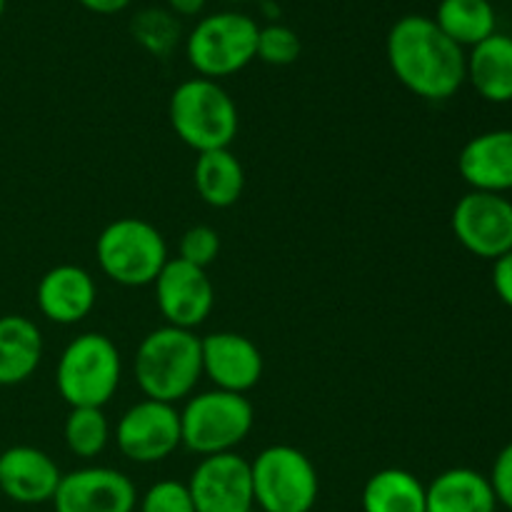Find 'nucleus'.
Segmentation results:
<instances>
[{
	"mask_svg": "<svg viewBox=\"0 0 512 512\" xmlns=\"http://www.w3.org/2000/svg\"><path fill=\"white\" fill-rule=\"evenodd\" d=\"M388 63L395 78L425 100H448L465 83V50L433 18L405 15L390 28Z\"/></svg>",
	"mask_w": 512,
	"mask_h": 512,
	"instance_id": "obj_1",
	"label": "nucleus"
},
{
	"mask_svg": "<svg viewBox=\"0 0 512 512\" xmlns=\"http://www.w3.org/2000/svg\"><path fill=\"white\" fill-rule=\"evenodd\" d=\"M133 370L135 383L148 400L175 405L190 398L203 375L200 338L193 330L163 325L138 345Z\"/></svg>",
	"mask_w": 512,
	"mask_h": 512,
	"instance_id": "obj_2",
	"label": "nucleus"
},
{
	"mask_svg": "<svg viewBox=\"0 0 512 512\" xmlns=\"http://www.w3.org/2000/svg\"><path fill=\"white\" fill-rule=\"evenodd\" d=\"M170 125L195 153L230 148L238 135V108L228 90L210 78L180 83L170 95Z\"/></svg>",
	"mask_w": 512,
	"mask_h": 512,
	"instance_id": "obj_3",
	"label": "nucleus"
},
{
	"mask_svg": "<svg viewBox=\"0 0 512 512\" xmlns=\"http://www.w3.org/2000/svg\"><path fill=\"white\" fill-rule=\"evenodd\" d=\"M120 350L103 333H83L65 345L55 368L58 393L70 408H103L120 385Z\"/></svg>",
	"mask_w": 512,
	"mask_h": 512,
	"instance_id": "obj_4",
	"label": "nucleus"
},
{
	"mask_svg": "<svg viewBox=\"0 0 512 512\" xmlns=\"http://www.w3.org/2000/svg\"><path fill=\"white\" fill-rule=\"evenodd\" d=\"M100 270L125 288L153 285L168 263V243L148 220L118 218L103 228L95 240Z\"/></svg>",
	"mask_w": 512,
	"mask_h": 512,
	"instance_id": "obj_5",
	"label": "nucleus"
},
{
	"mask_svg": "<svg viewBox=\"0 0 512 512\" xmlns=\"http://www.w3.org/2000/svg\"><path fill=\"white\" fill-rule=\"evenodd\" d=\"M255 410L245 395L228 390H208L185 403L180 410V435L183 445L200 458L220 453H235L250 435Z\"/></svg>",
	"mask_w": 512,
	"mask_h": 512,
	"instance_id": "obj_6",
	"label": "nucleus"
},
{
	"mask_svg": "<svg viewBox=\"0 0 512 512\" xmlns=\"http://www.w3.org/2000/svg\"><path fill=\"white\" fill-rule=\"evenodd\" d=\"M255 508L263 512H310L318 500V470L303 450L270 445L250 463Z\"/></svg>",
	"mask_w": 512,
	"mask_h": 512,
	"instance_id": "obj_7",
	"label": "nucleus"
},
{
	"mask_svg": "<svg viewBox=\"0 0 512 512\" xmlns=\"http://www.w3.org/2000/svg\"><path fill=\"white\" fill-rule=\"evenodd\" d=\"M258 25L250 15L225 10L200 20L188 35L185 55L200 78H228L255 60Z\"/></svg>",
	"mask_w": 512,
	"mask_h": 512,
	"instance_id": "obj_8",
	"label": "nucleus"
},
{
	"mask_svg": "<svg viewBox=\"0 0 512 512\" xmlns=\"http://www.w3.org/2000/svg\"><path fill=\"white\" fill-rule=\"evenodd\" d=\"M115 443L125 458L140 465L170 458L183 445L180 410L160 400H140L120 418L115 428Z\"/></svg>",
	"mask_w": 512,
	"mask_h": 512,
	"instance_id": "obj_9",
	"label": "nucleus"
},
{
	"mask_svg": "<svg viewBox=\"0 0 512 512\" xmlns=\"http://www.w3.org/2000/svg\"><path fill=\"white\" fill-rule=\"evenodd\" d=\"M453 233L475 258H503L512 250V203L505 195L470 190L453 210Z\"/></svg>",
	"mask_w": 512,
	"mask_h": 512,
	"instance_id": "obj_10",
	"label": "nucleus"
},
{
	"mask_svg": "<svg viewBox=\"0 0 512 512\" xmlns=\"http://www.w3.org/2000/svg\"><path fill=\"white\" fill-rule=\"evenodd\" d=\"M195 512H253L250 463L238 453H220L195 465L188 483Z\"/></svg>",
	"mask_w": 512,
	"mask_h": 512,
	"instance_id": "obj_11",
	"label": "nucleus"
},
{
	"mask_svg": "<svg viewBox=\"0 0 512 512\" xmlns=\"http://www.w3.org/2000/svg\"><path fill=\"white\" fill-rule=\"evenodd\" d=\"M153 285L155 303L168 325L193 330L208 320L215 303V288L208 270L195 268L180 258H170Z\"/></svg>",
	"mask_w": 512,
	"mask_h": 512,
	"instance_id": "obj_12",
	"label": "nucleus"
},
{
	"mask_svg": "<svg viewBox=\"0 0 512 512\" xmlns=\"http://www.w3.org/2000/svg\"><path fill=\"white\" fill-rule=\"evenodd\" d=\"M138 503L133 480L113 468H80L60 478L55 512H133Z\"/></svg>",
	"mask_w": 512,
	"mask_h": 512,
	"instance_id": "obj_13",
	"label": "nucleus"
},
{
	"mask_svg": "<svg viewBox=\"0 0 512 512\" xmlns=\"http://www.w3.org/2000/svg\"><path fill=\"white\" fill-rule=\"evenodd\" d=\"M203 375H208L215 390L245 395L263 378V353L250 338L230 330L200 338Z\"/></svg>",
	"mask_w": 512,
	"mask_h": 512,
	"instance_id": "obj_14",
	"label": "nucleus"
},
{
	"mask_svg": "<svg viewBox=\"0 0 512 512\" xmlns=\"http://www.w3.org/2000/svg\"><path fill=\"white\" fill-rule=\"evenodd\" d=\"M60 468L55 460L33 445H13L0 453V493L20 505L53 503Z\"/></svg>",
	"mask_w": 512,
	"mask_h": 512,
	"instance_id": "obj_15",
	"label": "nucleus"
},
{
	"mask_svg": "<svg viewBox=\"0 0 512 512\" xmlns=\"http://www.w3.org/2000/svg\"><path fill=\"white\" fill-rule=\"evenodd\" d=\"M98 288L93 275L80 265H55L40 278L35 300L50 323L75 325L93 310Z\"/></svg>",
	"mask_w": 512,
	"mask_h": 512,
	"instance_id": "obj_16",
	"label": "nucleus"
},
{
	"mask_svg": "<svg viewBox=\"0 0 512 512\" xmlns=\"http://www.w3.org/2000/svg\"><path fill=\"white\" fill-rule=\"evenodd\" d=\"M458 170L465 183L480 193L512 190V130H488L465 143Z\"/></svg>",
	"mask_w": 512,
	"mask_h": 512,
	"instance_id": "obj_17",
	"label": "nucleus"
},
{
	"mask_svg": "<svg viewBox=\"0 0 512 512\" xmlns=\"http://www.w3.org/2000/svg\"><path fill=\"white\" fill-rule=\"evenodd\" d=\"M493 485L483 473L450 468L425 488V512H495Z\"/></svg>",
	"mask_w": 512,
	"mask_h": 512,
	"instance_id": "obj_18",
	"label": "nucleus"
},
{
	"mask_svg": "<svg viewBox=\"0 0 512 512\" xmlns=\"http://www.w3.org/2000/svg\"><path fill=\"white\" fill-rule=\"evenodd\" d=\"M465 80L475 93L488 103H510L512 100V38L493 33L470 48L465 60Z\"/></svg>",
	"mask_w": 512,
	"mask_h": 512,
	"instance_id": "obj_19",
	"label": "nucleus"
},
{
	"mask_svg": "<svg viewBox=\"0 0 512 512\" xmlns=\"http://www.w3.org/2000/svg\"><path fill=\"white\" fill-rule=\"evenodd\" d=\"M43 358V335L25 315L0 318V385L13 388L33 378Z\"/></svg>",
	"mask_w": 512,
	"mask_h": 512,
	"instance_id": "obj_20",
	"label": "nucleus"
},
{
	"mask_svg": "<svg viewBox=\"0 0 512 512\" xmlns=\"http://www.w3.org/2000/svg\"><path fill=\"white\" fill-rule=\"evenodd\" d=\"M193 183L200 200L210 208H230L240 200L245 188V170L230 148L198 153Z\"/></svg>",
	"mask_w": 512,
	"mask_h": 512,
	"instance_id": "obj_21",
	"label": "nucleus"
},
{
	"mask_svg": "<svg viewBox=\"0 0 512 512\" xmlns=\"http://www.w3.org/2000/svg\"><path fill=\"white\" fill-rule=\"evenodd\" d=\"M363 512H425V485L403 468L378 470L363 488Z\"/></svg>",
	"mask_w": 512,
	"mask_h": 512,
	"instance_id": "obj_22",
	"label": "nucleus"
},
{
	"mask_svg": "<svg viewBox=\"0 0 512 512\" xmlns=\"http://www.w3.org/2000/svg\"><path fill=\"white\" fill-rule=\"evenodd\" d=\"M433 20L460 48H475L495 33V10L490 0H440Z\"/></svg>",
	"mask_w": 512,
	"mask_h": 512,
	"instance_id": "obj_23",
	"label": "nucleus"
},
{
	"mask_svg": "<svg viewBox=\"0 0 512 512\" xmlns=\"http://www.w3.org/2000/svg\"><path fill=\"white\" fill-rule=\"evenodd\" d=\"M110 440V425L103 408H70L65 418V445L78 458H95Z\"/></svg>",
	"mask_w": 512,
	"mask_h": 512,
	"instance_id": "obj_24",
	"label": "nucleus"
},
{
	"mask_svg": "<svg viewBox=\"0 0 512 512\" xmlns=\"http://www.w3.org/2000/svg\"><path fill=\"white\" fill-rule=\"evenodd\" d=\"M133 38L155 58H168L180 40V23L170 10L145 8L130 23Z\"/></svg>",
	"mask_w": 512,
	"mask_h": 512,
	"instance_id": "obj_25",
	"label": "nucleus"
},
{
	"mask_svg": "<svg viewBox=\"0 0 512 512\" xmlns=\"http://www.w3.org/2000/svg\"><path fill=\"white\" fill-rule=\"evenodd\" d=\"M300 55V38L295 30L288 25H265L258 30V48H255V58H260L268 65H290L295 63Z\"/></svg>",
	"mask_w": 512,
	"mask_h": 512,
	"instance_id": "obj_26",
	"label": "nucleus"
},
{
	"mask_svg": "<svg viewBox=\"0 0 512 512\" xmlns=\"http://www.w3.org/2000/svg\"><path fill=\"white\" fill-rule=\"evenodd\" d=\"M178 258L195 268L208 270L210 263H215L220 253V235L210 225H193L180 238Z\"/></svg>",
	"mask_w": 512,
	"mask_h": 512,
	"instance_id": "obj_27",
	"label": "nucleus"
},
{
	"mask_svg": "<svg viewBox=\"0 0 512 512\" xmlns=\"http://www.w3.org/2000/svg\"><path fill=\"white\" fill-rule=\"evenodd\" d=\"M140 512H195V505L188 485L178 480H160L140 498Z\"/></svg>",
	"mask_w": 512,
	"mask_h": 512,
	"instance_id": "obj_28",
	"label": "nucleus"
},
{
	"mask_svg": "<svg viewBox=\"0 0 512 512\" xmlns=\"http://www.w3.org/2000/svg\"><path fill=\"white\" fill-rule=\"evenodd\" d=\"M490 485H493V493L498 505L512 510V443L505 445L500 450V455L493 463V473H490Z\"/></svg>",
	"mask_w": 512,
	"mask_h": 512,
	"instance_id": "obj_29",
	"label": "nucleus"
},
{
	"mask_svg": "<svg viewBox=\"0 0 512 512\" xmlns=\"http://www.w3.org/2000/svg\"><path fill=\"white\" fill-rule=\"evenodd\" d=\"M493 288L498 298L503 300L508 308H512V250L505 253L503 258L495 260L493 265Z\"/></svg>",
	"mask_w": 512,
	"mask_h": 512,
	"instance_id": "obj_30",
	"label": "nucleus"
},
{
	"mask_svg": "<svg viewBox=\"0 0 512 512\" xmlns=\"http://www.w3.org/2000/svg\"><path fill=\"white\" fill-rule=\"evenodd\" d=\"M83 8H88L90 13H98V15H113L120 13L130 5V0H78Z\"/></svg>",
	"mask_w": 512,
	"mask_h": 512,
	"instance_id": "obj_31",
	"label": "nucleus"
},
{
	"mask_svg": "<svg viewBox=\"0 0 512 512\" xmlns=\"http://www.w3.org/2000/svg\"><path fill=\"white\" fill-rule=\"evenodd\" d=\"M208 0H168V8L173 15H198Z\"/></svg>",
	"mask_w": 512,
	"mask_h": 512,
	"instance_id": "obj_32",
	"label": "nucleus"
},
{
	"mask_svg": "<svg viewBox=\"0 0 512 512\" xmlns=\"http://www.w3.org/2000/svg\"><path fill=\"white\" fill-rule=\"evenodd\" d=\"M3 13H5V0H0V18H3Z\"/></svg>",
	"mask_w": 512,
	"mask_h": 512,
	"instance_id": "obj_33",
	"label": "nucleus"
},
{
	"mask_svg": "<svg viewBox=\"0 0 512 512\" xmlns=\"http://www.w3.org/2000/svg\"><path fill=\"white\" fill-rule=\"evenodd\" d=\"M253 512H263V510H258V508H255V510H253Z\"/></svg>",
	"mask_w": 512,
	"mask_h": 512,
	"instance_id": "obj_34",
	"label": "nucleus"
},
{
	"mask_svg": "<svg viewBox=\"0 0 512 512\" xmlns=\"http://www.w3.org/2000/svg\"><path fill=\"white\" fill-rule=\"evenodd\" d=\"M510 38H512V35H510Z\"/></svg>",
	"mask_w": 512,
	"mask_h": 512,
	"instance_id": "obj_35",
	"label": "nucleus"
}]
</instances>
